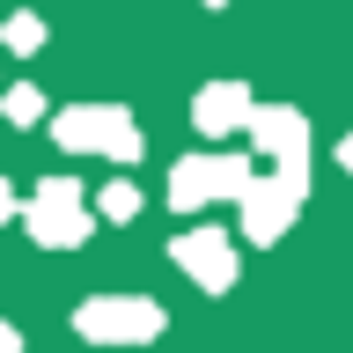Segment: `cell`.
I'll use <instances>...</instances> for the list:
<instances>
[{"label":"cell","instance_id":"cell-3","mask_svg":"<svg viewBox=\"0 0 353 353\" xmlns=\"http://www.w3.org/2000/svg\"><path fill=\"white\" fill-rule=\"evenodd\" d=\"M162 324V316H154L148 302H118V309H81V331H96V339H148V331Z\"/></svg>","mask_w":353,"mask_h":353},{"label":"cell","instance_id":"cell-4","mask_svg":"<svg viewBox=\"0 0 353 353\" xmlns=\"http://www.w3.org/2000/svg\"><path fill=\"white\" fill-rule=\"evenodd\" d=\"M37 236H81V214H74V192H66V184H52V192H44V206H37Z\"/></svg>","mask_w":353,"mask_h":353},{"label":"cell","instance_id":"cell-6","mask_svg":"<svg viewBox=\"0 0 353 353\" xmlns=\"http://www.w3.org/2000/svg\"><path fill=\"white\" fill-rule=\"evenodd\" d=\"M339 162H346V170H353V140H346V148H339Z\"/></svg>","mask_w":353,"mask_h":353},{"label":"cell","instance_id":"cell-1","mask_svg":"<svg viewBox=\"0 0 353 353\" xmlns=\"http://www.w3.org/2000/svg\"><path fill=\"white\" fill-rule=\"evenodd\" d=\"M59 140H66V148H118V154L140 148V132H132L118 110H74V118L59 125Z\"/></svg>","mask_w":353,"mask_h":353},{"label":"cell","instance_id":"cell-2","mask_svg":"<svg viewBox=\"0 0 353 353\" xmlns=\"http://www.w3.org/2000/svg\"><path fill=\"white\" fill-rule=\"evenodd\" d=\"M176 258L192 265L206 287H228L236 280V250H228V236H214V228H199V236H184L176 243Z\"/></svg>","mask_w":353,"mask_h":353},{"label":"cell","instance_id":"cell-5","mask_svg":"<svg viewBox=\"0 0 353 353\" xmlns=\"http://www.w3.org/2000/svg\"><path fill=\"white\" fill-rule=\"evenodd\" d=\"M199 118H206V132H228L221 118H243V96H236V88H206V103H199Z\"/></svg>","mask_w":353,"mask_h":353}]
</instances>
